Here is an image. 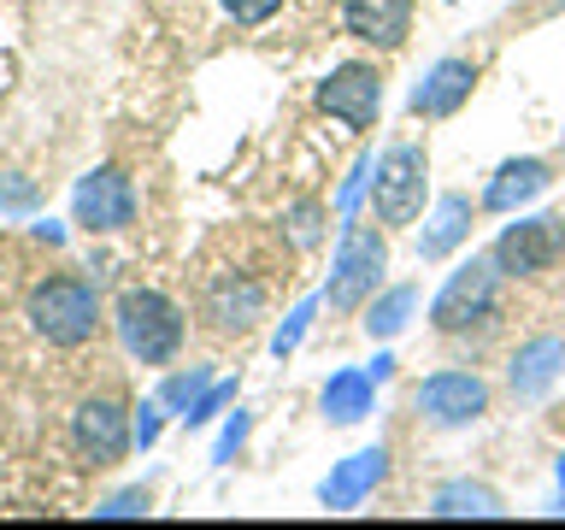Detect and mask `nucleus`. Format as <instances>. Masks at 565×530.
Here are the masks:
<instances>
[{
	"label": "nucleus",
	"mask_w": 565,
	"mask_h": 530,
	"mask_svg": "<svg viewBox=\"0 0 565 530\" xmlns=\"http://www.w3.org/2000/svg\"><path fill=\"white\" fill-rule=\"evenodd\" d=\"M413 12H418V0H342V30L360 47L395 53L413 35Z\"/></svg>",
	"instance_id": "16"
},
{
	"label": "nucleus",
	"mask_w": 565,
	"mask_h": 530,
	"mask_svg": "<svg viewBox=\"0 0 565 530\" xmlns=\"http://www.w3.org/2000/svg\"><path fill=\"white\" fill-rule=\"evenodd\" d=\"M35 212H42V183L24 171L0 177V219H35Z\"/></svg>",
	"instance_id": "26"
},
{
	"label": "nucleus",
	"mask_w": 565,
	"mask_h": 530,
	"mask_svg": "<svg viewBox=\"0 0 565 530\" xmlns=\"http://www.w3.org/2000/svg\"><path fill=\"white\" fill-rule=\"evenodd\" d=\"M377 378H371L365 365H342L330 371L324 389H318V413H324L335 431H353V424H365L371 413H377Z\"/></svg>",
	"instance_id": "18"
},
{
	"label": "nucleus",
	"mask_w": 565,
	"mask_h": 530,
	"mask_svg": "<svg viewBox=\"0 0 565 530\" xmlns=\"http://www.w3.org/2000/svg\"><path fill=\"white\" fill-rule=\"evenodd\" d=\"M383 272H388V230L377 219H342V236H335V254H330V277H324V312L330 318H360L365 300L383 289Z\"/></svg>",
	"instance_id": "2"
},
{
	"label": "nucleus",
	"mask_w": 565,
	"mask_h": 530,
	"mask_svg": "<svg viewBox=\"0 0 565 530\" xmlns=\"http://www.w3.org/2000/svg\"><path fill=\"white\" fill-rule=\"evenodd\" d=\"M330 201H318V194H300V201H289L282 206V219H277V230L289 236V247L295 254H318L324 247V236H330Z\"/></svg>",
	"instance_id": "21"
},
{
	"label": "nucleus",
	"mask_w": 565,
	"mask_h": 530,
	"mask_svg": "<svg viewBox=\"0 0 565 530\" xmlns=\"http://www.w3.org/2000/svg\"><path fill=\"white\" fill-rule=\"evenodd\" d=\"M371 171H377V153H360L348 166V177L335 183V194H330V212L335 219H360V201L371 194Z\"/></svg>",
	"instance_id": "24"
},
{
	"label": "nucleus",
	"mask_w": 565,
	"mask_h": 530,
	"mask_svg": "<svg viewBox=\"0 0 565 530\" xmlns=\"http://www.w3.org/2000/svg\"><path fill=\"white\" fill-rule=\"evenodd\" d=\"M30 236L47 242V247H65V224L60 219H30Z\"/></svg>",
	"instance_id": "31"
},
{
	"label": "nucleus",
	"mask_w": 565,
	"mask_h": 530,
	"mask_svg": "<svg viewBox=\"0 0 565 530\" xmlns=\"http://www.w3.org/2000/svg\"><path fill=\"white\" fill-rule=\"evenodd\" d=\"M565 12V0H542V7H536V24H547V18H559Z\"/></svg>",
	"instance_id": "34"
},
{
	"label": "nucleus",
	"mask_w": 565,
	"mask_h": 530,
	"mask_svg": "<svg viewBox=\"0 0 565 530\" xmlns=\"http://www.w3.org/2000/svg\"><path fill=\"white\" fill-rule=\"evenodd\" d=\"M71 448L83 466H118L124 454H136L130 436V406L118 395H83L71 413Z\"/></svg>",
	"instance_id": "10"
},
{
	"label": "nucleus",
	"mask_w": 565,
	"mask_h": 530,
	"mask_svg": "<svg viewBox=\"0 0 565 530\" xmlns=\"http://www.w3.org/2000/svg\"><path fill=\"white\" fill-rule=\"evenodd\" d=\"M477 219H483V206H477L466 189H448V194H436V201L424 206V224H418V236H413V254H418V265H441V259H454L459 247L471 242Z\"/></svg>",
	"instance_id": "12"
},
{
	"label": "nucleus",
	"mask_w": 565,
	"mask_h": 530,
	"mask_svg": "<svg viewBox=\"0 0 565 530\" xmlns=\"http://www.w3.org/2000/svg\"><path fill=\"white\" fill-rule=\"evenodd\" d=\"M212 383V365H177V371H166V378H159V389L153 395L166 401V413L171 418H183L194 401H201V389Z\"/></svg>",
	"instance_id": "22"
},
{
	"label": "nucleus",
	"mask_w": 565,
	"mask_h": 530,
	"mask_svg": "<svg viewBox=\"0 0 565 530\" xmlns=\"http://www.w3.org/2000/svg\"><path fill=\"white\" fill-rule=\"evenodd\" d=\"M547 189H554V159H542V153H512V159H501V166L489 171V183H483V194H477V206H483L489 219H512V212L536 206Z\"/></svg>",
	"instance_id": "13"
},
{
	"label": "nucleus",
	"mask_w": 565,
	"mask_h": 530,
	"mask_svg": "<svg viewBox=\"0 0 565 530\" xmlns=\"http://www.w3.org/2000/svg\"><path fill=\"white\" fill-rule=\"evenodd\" d=\"M312 100H318V113L335 118L342 130L365 136V130H377V118H383V71L371 60H342L318 77Z\"/></svg>",
	"instance_id": "8"
},
{
	"label": "nucleus",
	"mask_w": 565,
	"mask_h": 530,
	"mask_svg": "<svg viewBox=\"0 0 565 530\" xmlns=\"http://www.w3.org/2000/svg\"><path fill=\"white\" fill-rule=\"evenodd\" d=\"M218 7H224V18L236 30H265L282 12V0H218Z\"/></svg>",
	"instance_id": "30"
},
{
	"label": "nucleus",
	"mask_w": 565,
	"mask_h": 530,
	"mask_svg": "<svg viewBox=\"0 0 565 530\" xmlns=\"http://www.w3.org/2000/svg\"><path fill=\"white\" fill-rule=\"evenodd\" d=\"M413 406L430 431H471V424L489 418L494 389H489L483 371H471V365H441L413 389Z\"/></svg>",
	"instance_id": "6"
},
{
	"label": "nucleus",
	"mask_w": 565,
	"mask_h": 530,
	"mask_svg": "<svg viewBox=\"0 0 565 530\" xmlns=\"http://www.w3.org/2000/svg\"><path fill=\"white\" fill-rule=\"evenodd\" d=\"M24 318H30V330L42 336L47 348L77 353V348L95 342L100 325H106L100 283L83 277V272H53V277H42V283L24 295Z\"/></svg>",
	"instance_id": "1"
},
{
	"label": "nucleus",
	"mask_w": 565,
	"mask_h": 530,
	"mask_svg": "<svg viewBox=\"0 0 565 530\" xmlns=\"http://www.w3.org/2000/svg\"><path fill=\"white\" fill-rule=\"evenodd\" d=\"M113 330L118 348L130 353L136 365H171L189 342V318L166 289H148V283H130L113 300Z\"/></svg>",
	"instance_id": "3"
},
{
	"label": "nucleus",
	"mask_w": 565,
	"mask_h": 530,
	"mask_svg": "<svg viewBox=\"0 0 565 530\" xmlns=\"http://www.w3.org/2000/svg\"><path fill=\"white\" fill-rule=\"evenodd\" d=\"M136 183L124 166H95L77 177V189H71V224L88 230V236H118V230L136 224Z\"/></svg>",
	"instance_id": "9"
},
{
	"label": "nucleus",
	"mask_w": 565,
	"mask_h": 530,
	"mask_svg": "<svg viewBox=\"0 0 565 530\" xmlns=\"http://www.w3.org/2000/svg\"><path fill=\"white\" fill-rule=\"evenodd\" d=\"M166 401H159V395H148V401H141V406H130V436H136V454H148L153 448V442L159 436H166Z\"/></svg>",
	"instance_id": "28"
},
{
	"label": "nucleus",
	"mask_w": 565,
	"mask_h": 530,
	"mask_svg": "<svg viewBox=\"0 0 565 530\" xmlns=\"http://www.w3.org/2000/svg\"><path fill=\"white\" fill-rule=\"evenodd\" d=\"M477 60H466V53H441V60L424 71V77L413 83V95H406V113H413L418 124H441V118H459L477 95Z\"/></svg>",
	"instance_id": "11"
},
{
	"label": "nucleus",
	"mask_w": 565,
	"mask_h": 530,
	"mask_svg": "<svg viewBox=\"0 0 565 530\" xmlns=\"http://www.w3.org/2000/svg\"><path fill=\"white\" fill-rule=\"evenodd\" d=\"M559 378H565V336L542 330V336H530V342L512 348V360H507L512 401H547Z\"/></svg>",
	"instance_id": "17"
},
{
	"label": "nucleus",
	"mask_w": 565,
	"mask_h": 530,
	"mask_svg": "<svg viewBox=\"0 0 565 530\" xmlns=\"http://www.w3.org/2000/svg\"><path fill=\"white\" fill-rule=\"evenodd\" d=\"M365 206L383 230L418 224L424 206H430V148L424 141H388L377 153V171H371Z\"/></svg>",
	"instance_id": "4"
},
{
	"label": "nucleus",
	"mask_w": 565,
	"mask_h": 530,
	"mask_svg": "<svg viewBox=\"0 0 565 530\" xmlns=\"http://www.w3.org/2000/svg\"><path fill=\"white\" fill-rule=\"evenodd\" d=\"M413 318H418V283H383V289L365 300L360 330H365L377 348H388L395 336L413 330Z\"/></svg>",
	"instance_id": "19"
},
{
	"label": "nucleus",
	"mask_w": 565,
	"mask_h": 530,
	"mask_svg": "<svg viewBox=\"0 0 565 530\" xmlns=\"http://www.w3.org/2000/svg\"><path fill=\"white\" fill-rule=\"evenodd\" d=\"M383 477H388V448H383V442H371V448L335 459V466L318 477V507H330V512L365 507V495H377Z\"/></svg>",
	"instance_id": "15"
},
{
	"label": "nucleus",
	"mask_w": 565,
	"mask_h": 530,
	"mask_svg": "<svg viewBox=\"0 0 565 530\" xmlns=\"http://www.w3.org/2000/svg\"><path fill=\"white\" fill-rule=\"evenodd\" d=\"M318 312H324V295H307L300 307L282 312V325L271 330V360H289V353H300V342H307V330H312Z\"/></svg>",
	"instance_id": "23"
},
{
	"label": "nucleus",
	"mask_w": 565,
	"mask_h": 530,
	"mask_svg": "<svg viewBox=\"0 0 565 530\" xmlns=\"http://www.w3.org/2000/svg\"><path fill=\"white\" fill-rule=\"evenodd\" d=\"M559 153H565V130H559Z\"/></svg>",
	"instance_id": "35"
},
{
	"label": "nucleus",
	"mask_w": 565,
	"mask_h": 530,
	"mask_svg": "<svg viewBox=\"0 0 565 530\" xmlns=\"http://www.w3.org/2000/svg\"><path fill=\"white\" fill-rule=\"evenodd\" d=\"M501 265H494V254H471L459 259L448 283L430 295V330L436 336H466L471 325H483V318H494V300H501Z\"/></svg>",
	"instance_id": "5"
},
{
	"label": "nucleus",
	"mask_w": 565,
	"mask_h": 530,
	"mask_svg": "<svg viewBox=\"0 0 565 530\" xmlns=\"http://www.w3.org/2000/svg\"><path fill=\"white\" fill-rule=\"evenodd\" d=\"M265 307H271V295H265V283L254 272H218L206 283V318L218 336H247L265 325Z\"/></svg>",
	"instance_id": "14"
},
{
	"label": "nucleus",
	"mask_w": 565,
	"mask_h": 530,
	"mask_svg": "<svg viewBox=\"0 0 565 530\" xmlns=\"http://www.w3.org/2000/svg\"><path fill=\"white\" fill-rule=\"evenodd\" d=\"M430 519H507V501L494 484H477V477H448V484L430 489Z\"/></svg>",
	"instance_id": "20"
},
{
	"label": "nucleus",
	"mask_w": 565,
	"mask_h": 530,
	"mask_svg": "<svg viewBox=\"0 0 565 530\" xmlns=\"http://www.w3.org/2000/svg\"><path fill=\"white\" fill-rule=\"evenodd\" d=\"M448 7H459V0H448Z\"/></svg>",
	"instance_id": "36"
},
{
	"label": "nucleus",
	"mask_w": 565,
	"mask_h": 530,
	"mask_svg": "<svg viewBox=\"0 0 565 530\" xmlns=\"http://www.w3.org/2000/svg\"><path fill=\"white\" fill-rule=\"evenodd\" d=\"M365 371H371V378H377V383H388V378H395V353L383 348V353H377V360H371Z\"/></svg>",
	"instance_id": "32"
},
{
	"label": "nucleus",
	"mask_w": 565,
	"mask_h": 530,
	"mask_svg": "<svg viewBox=\"0 0 565 530\" xmlns=\"http://www.w3.org/2000/svg\"><path fill=\"white\" fill-rule=\"evenodd\" d=\"M494 265L507 283L554 272V259L565 254V219L559 212H512V224H501V236L489 242Z\"/></svg>",
	"instance_id": "7"
},
{
	"label": "nucleus",
	"mask_w": 565,
	"mask_h": 530,
	"mask_svg": "<svg viewBox=\"0 0 565 530\" xmlns=\"http://www.w3.org/2000/svg\"><path fill=\"white\" fill-rule=\"evenodd\" d=\"M247 436H254V413L247 406H236V413H224L218 424V442H212V466H230L242 448H247Z\"/></svg>",
	"instance_id": "27"
},
{
	"label": "nucleus",
	"mask_w": 565,
	"mask_h": 530,
	"mask_svg": "<svg viewBox=\"0 0 565 530\" xmlns=\"http://www.w3.org/2000/svg\"><path fill=\"white\" fill-rule=\"evenodd\" d=\"M554 477H559V495H554V507H547V512H559V519H565V454H559V466H554Z\"/></svg>",
	"instance_id": "33"
},
{
	"label": "nucleus",
	"mask_w": 565,
	"mask_h": 530,
	"mask_svg": "<svg viewBox=\"0 0 565 530\" xmlns=\"http://www.w3.org/2000/svg\"><path fill=\"white\" fill-rule=\"evenodd\" d=\"M148 512H153V495L141 484H130V489L106 495V501L95 507V519H148Z\"/></svg>",
	"instance_id": "29"
},
{
	"label": "nucleus",
	"mask_w": 565,
	"mask_h": 530,
	"mask_svg": "<svg viewBox=\"0 0 565 530\" xmlns=\"http://www.w3.org/2000/svg\"><path fill=\"white\" fill-rule=\"evenodd\" d=\"M236 395H242V378H212L201 389V401L183 413V431H206L212 418H224V406H236Z\"/></svg>",
	"instance_id": "25"
}]
</instances>
